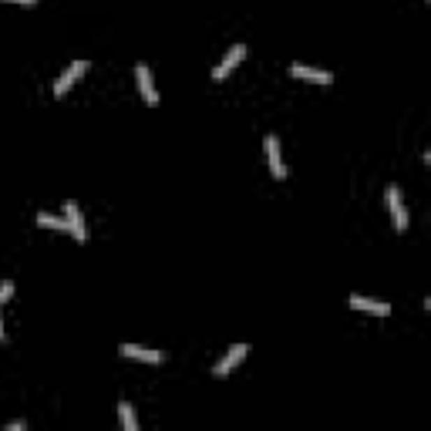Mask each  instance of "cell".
<instances>
[{"mask_svg": "<svg viewBox=\"0 0 431 431\" xmlns=\"http://www.w3.org/2000/svg\"><path fill=\"white\" fill-rule=\"evenodd\" d=\"M64 219H68V233L75 236L78 243H85L88 240V229H85V216H81V206H78L75 199L64 203Z\"/></svg>", "mask_w": 431, "mask_h": 431, "instance_id": "cell-1", "label": "cell"}, {"mask_svg": "<svg viewBox=\"0 0 431 431\" xmlns=\"http://www.w3.org/2000/svg\"><path fill=\"white\" fill-rule=\"evenodd\" d=\"M88 71V61H71L61 75H57V81H54V98H61V94H68V88L75 85L78 78Z\"/></svg>", "mask_w": 431, "mask_h": 431, "instance_id": "cell-2", "label": "cell"}, {"mask_svg": "<svg viewBox=\"0 0 431 431\" xmlns=\"http://www.w3.org/2000/svg\"><path fill=\"white\" fill-rule=\"evenodd\" d=\"M243 57H246V44H233V48H229V51L223 54V61L212 68V81H223V78L229 75V71H233V68H236Z\"/></svg>", "mask_w": 431, "mask_h": 431, "instance_id": "cell-3", "label": "cell"}, {"mask_svg": "<svg viewBox=\"0 0 431 431\" xmlns=\"http://www.w3.org/2000/svg\"><path fill=\"white\" fill-rule=\"evenodd\" d=\"M246 354H249V344H233V347L226 351L223 360L212 367V377H226L229 371H233V367H236V364H240V360H243Z\"/></svg>", "mask_w": 431, "mask_h": 431, "instance_id": "cell-4", "label": "cell"}, {"mask_svg": "<svg viewBox=\"0 0 431 431\" xmlns=\"http://www.w3.org/2000/svg\"><path fill=\"white\" fill-rule=\"evenodd\" d=\"M263 149H266L270 172H273L277 179H286V166H283V155H280V142H277V135H266V138H263Z\"/></svg>", "mask_w": 431, "mask_h": 431, "instance_id": "cell-5", "label": "cell"}, {"mask_svg": "<svg viewBox=\"0 0 431 431\" xmlns=\"http://www.w3.org/2000/svg\"><path fill=\"white\" fill-rule=\"evenodd\" d=\"M388 209H391V219H394V229H408V209L401 203V189L397 186H388Z\"/></svg>", "mask_w": 431, "mask_h": 431, "instance_id": "cell-6", "label": "cell"}, {"mask_svg": "<svg viewBox=\"0 0 431 431\" xmlns=\"http://www.w3.org/2000/svg\"><path fill=\"white\" fill-rule=\"evenodd\" d=\"M118 354L131 357V360H145V364H162V351H152V347H142V344H122Z\"/></svg>", "mask_w": 431, "mask_h": 431, "instance_id": "cell-7", "label": "cell"}, {"mask_svg": "<svg viewBox=\"0 0 431 431\" xmlns=\"http://www.w3.org/2000/svg\"><path fill=\"white\" fill-rule=\"evenodd\" d=\"M347 303H351L354 310H367V314H377V317H388V314H391V303L371 300V297H360V293H351Z\"/></svg>", "mask_w": 431, "mask_h": 431, "instance_id": "cell-8", "label": "cell"}, {"mask_svg": "<svg viewBox=\"0 0 431 431\" xmlns=\"http://www.w3.org/2000/svg\"><path fill=\"white\" fill-rule=\"evenodd\" d=\"M290 75L300 78V81H317V85H330L334 75L323 71V68H310V64H290Z\"/></svg>", "mask_w": 431, "mask_h": 431, "instance_id": "cell-9", "label": "cell"}, {"mask_svg": "<svg viewBox=\"0 0 431 431\" xmlns=\"http://www.w3.org/2000/svg\"><path fill=\"white\" fill-rule=\"evenodd\" d=\"M135 78H138V92H142V98H145L149 105H155V101H159V92H155V81H152L149 64H135Z\"/></svg>", "mask_w": 431, "mask_h": 431, "instance_id": "cell-10", "label": "cell"}, {"mask_svg": "<svg viewBox=\"0 0 431 431\" xmlns=\"http://www.w3.org/2000/svg\"><path fill=\"white\" fill-rule=\"evenodd\" d=\"M118 418H122V428L125 431H138V418H135L129 401H118Z\"/></svg>", "mask_w": 431, "mask_h": 431, "instance_id": "cell-11", "label": "cell"}, {"mask_svg": "<svg viewBox=\"0 0 431 431\" xmlns=\"http://www.w3.org/2000/svg\"><path fill=\"white\" fill-rule=\"evenodd\" d=\"M41 226H54V229H68V219L64 216H51V212H38Z\"/></svg>", "mask_w": 431, "mask_h": 431, "instance_id": "cell-12", "label": "cell"}, {"mask_svg": "<svg viewBox=\"0 0 431 431\" xmlns=\"http://www.w3.org/2000/svg\"><path fill=\"white\" fill-rule=\"evenodd\" d=\"M10 293H14V280H3V283H0V303L7 300Z\"/></svg>", "mask_w": 431, "mask_h": 431, "instance_id": "cell-13", "label": "cell"}, {"mask_svg": "<svg viewBox=\"0 0 431 431\" xmlns=\"http://www.w3.org/2000/svg\"><path fill=\"white\" fill-rule=\"evenodd\" d=\"M10 3H27V7H34L38 0H10Z\"/></svg>", "mask_w": 431, "mask_h": 431, "instance_id": "cell-14", "label": "cell"}, {"mask_svg": "<svg viewBox=\"0 0 431 431\" xmlns=\"http://www.w3.org/2000/svg\"><path fill=\"white\" fill-rule=\"evenodd\" d=\"M0 340H3V327H0Z\"/></svg>", "mask_w": 431, "mask_h": 431, "instance_id": "cell-15", "label": "cell"}]
</instances>
